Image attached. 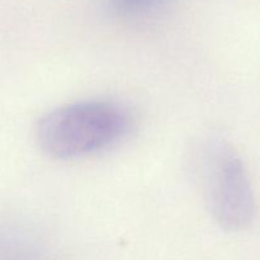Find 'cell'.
<instances>
[{"label":"cell","mask_w":260,"mask_h":260,"mask_svg":"<svg viewBox=\"0 0 260 260\" xmlns=\"http://www.w3.org/2000/svg\"><path fill=\"white\" fill-rule=\"evenodd\" d=\"M172 0H103L113 17L126 22H145L157 17Z\"/></svg>","instance_id":"3"},{"label":"cell","mask_w":260,"mask_h":260,"mask_svg":"<svg viewBox=\"0 0 260 260\" xmlns=\"http://www.w3.org/2000/svg\"><path fill=\"white\" fill-rule=\"evenodd\" d=\"M206 202L216 222L226 231H243L255 217L250 177L240 155L229 142H211L203 157Z\"/></svg>","instance_id":"2"},{"label":"cell","mask_w":260,"mask_h":260,"mask_svg":"<svg viewBox=\"0 0 260 260\" xmlns=\"http://www.w3.org/2000/svg\"><path fill=\"white\" fill-rule=\"evenodd\" d=\"M135 126L132 112L121 102L94 99L63 104L37 121L35 139L43 154L70 161L112 150Z\"/></svg>","instance_id":"1"}]
</instances>
